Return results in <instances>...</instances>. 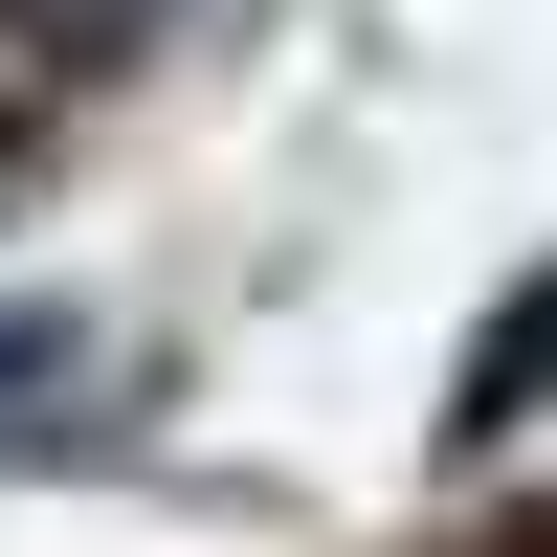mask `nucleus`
Masks as SVG:
<instances>
[{"instance_id":"f257e3e1","label":"nucleus","mask_w":557,"mask_h":557,"mask_svg":"<svg viewBox=\"0 0 557 557\" xmlns=\"http://www.w3.org/2000/svg\"><path fill=\"white\" fill-rule=\"evenodd\" d=\"M89 401H112V357L67 312H0V424H89Z\"/></svg>"}]
</instances>
